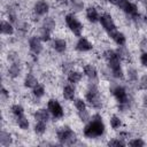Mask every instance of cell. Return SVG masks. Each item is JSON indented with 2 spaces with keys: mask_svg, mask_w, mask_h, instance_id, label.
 <instances>
[{
  "mask_svg": "<svg viewBox=\"0 0 147 147\" xmlns=\"http://www.w3.org/2000/svg\"><path fill=\"white\" fill-rule=\"evenodd\" d=\"M86 17L92 23H95L96 21H99V14H98L96 9L93 8V7H88L86 9Z\"/></svg>",
  "mask_w": 147,
  "mask_h": 147,
  "instance_id": "cell-14",
  "label": "cell"
},
{
  "mask_svg": "<svg viewBox=\"0 0 147 147\" xmlns=\"http://www.w3.org/2000/svg\"><path fill=\"white\" fill-rule=\"evenodd\" d=\"M109 36L114 39V41L118 45V46H123L125 44V36L122 33V32H118V31H113V32H109Z\"/></svg>",
  "mask_w": 147,
  "mask_h": 147,
  "instance_id": "cell-13",
  "label": "cell"
},
{
  "mask_svg": "<svg viewBox=\"0 0 147 147\" xmlns=\"http://www.w3.org/2000/svg\"><path fill=\"white\" fill-rule=\"evenodd\" d=\"M34 131L37 134H42L46 131V124L42 121H37L36 125H34Z\"/></svg>",
  "mask_w": 147,
  "mask_h": 147,
  "instance_id": "cell-27",
  "label": "cell"
},
{
  "mask_svg": "<svg viewBox=\"0 0 147 147\" xmlns=\"http://www.w3.org/2000/svg\"><path fill=\"white\" fill-rule=\"evenodd\" d=\"M146 13H147V7H146Z\"/></svg>",
  "mask_w": 147,
  "mask_h": 147,
  "instance_id": "cell-44",
  "label": "cell"
},
{
  "mask_svg": "<svg viewBox=\"0 0 147 147\" xmlns=\"http://www.w3.org/2000/svg\"><path fill=\"white\" fill-rule=\"evenodd\" d=\"M48 110L55 118H61L63 116V109H62V107L57 100L51 99L48 101Z\"/></svg>",
  "mask_w": 147,
  "mask_h": 147,
  "instance_id": "cell-6",
  "label": "cell"
},
{
  "mask_svg": "<svg viewBox=\"0 0 147 147\" xmlns=\"http://www.w3.org/2000/svg\"><path fill=\"white\" fill-rule=\"evenodd\" d=\"M103 132H105V125H103L101 116L98 114L92 116L91 122L84 129V136L87 138L100 137L101 134H103Z\"/></svg>",
  "mask_w": 147,
  "mask_h": 147,
  "instance_id": "cell-1",
  "label": "cell"
},
{
  "mask_svg": "<svg viewBox=\"0 0 147 147\" xmlns=\"http://www.w3.org/2000/svg\"><path fill=\"white\" fill-rule=\"evenodd\" d=\"M139 1H144V0H139Z\"/></svg>",
  "mask_w": 147,
  "mask_h": 147,
  "instance_id": "cell-45",
  "label": "cell"
},
{
  "mask_svg": "<svg viewBox=\"0 0 147 147\" xmlns=\"http://www.w3.org/2000/svg\"><path fill=\"white\" fill-rule=\"evenodd\" d=\"M65 23H67L68 28L74 32V34H76V36H78V37L82 34L83 25H82V23H80L74 15L68 14V15L65 16Z\"/></svg>",
  "mask_w": 147,
  "mask_h": 147,
  "instance_id": "cell-5",
  "label": "cell"
},
{
  "mask_svg": "<svg viewBox=\"0 0 147 147\" xmlns=\"http://www.w3.org/2000/svg\"><path fill=\"white\" fill-rule=\"evenodd\" d=\"M108 146H125V142H123L119 139H114L108 142Z\"/></svg>",
  "mask_w": 147,
  "mask_h": 147,
  "instance_id": "cell-36",
  "label": "cell"
},
{
  "mask_svg": "<svg viewBox=\"0 0 147 147\" xmlns=\"http://www.w3.org/2000/svg\"><path fill=\"white\" fill-rule=\"evenodd\" d=\"M0 29H1V32H2L3 34H13V33H14V28H13V25H11L9 22H6V21H2V22H1Z\"/></svg>",
  "mask_w": 147,
  "mask_h": 147,
  "instance_id": "cell-17",
  "label": "cell"
},
{
  "mask_svg": "<svg viewBox=\"0 0 147 147\" xmlns=\"http://www.w3.org/2000/svg\"><path fill=\"white\" fill-rule=\"evenodd\" d=\"M48 3L46 2V1H44V0H39V1H37L36 2V5H34V13L37 14V15H44V14H46L47 11H48Z\"/></svg>",
  "mask_w": 147,
  "mask_h": 147,
  "instance_id": "cell-10",
  "label": "cell"
},
{
  "mask_svg": "<svg viewBox=\"0 0 147 147\" xmlns=\"http://www.w3.org/2000/svg\"><path fill=\"white\" fill-rule=\"evenodd\" d=\"M84 74H85L88 78H91V79H95V78H96V76H98L96 69H95L93 65H91V64H88V65H85V67H84Z\"/></svg>",
  "mask_w": 147,
  "mask_h": 147,
  "instance_id": "cell-16",
  "label": "cell"
},
{
  "mask_svg": "<svg viewBox=\"0 0 147 147\" xmlns=\"http://www.w3.org/2000/svg\"><path fill=\"white\" fill-rule=\"evenodd\" d=\"M20 72H21V68H20V64H18V63H13V64L9 67V69H8V75H9L11 78L17 77V76L20 75Z\"/></svg>",
  "mask_w": 147,
  "mask_h": 147,
  "instance_id": "cell-21",
  "label": "cell"
},
{
  "mask_svg": "<svg viewBox=\"0 0 147 147\" xmlns=\"http://www.w3.org/2000/svg\"><path fill=\"white\" fill-rule=\"evenodd\" d=\"M140 88H144V90H147V75H144L140 79V85H139Z\"/></svg>",
  "mask_w": 147,
  "mask_h": 147,
  "instance_id": "cell-38",
  "label": "cell"
},
{
  "mask_svg": "<svg viewBox=\"0 0 147 147\" xmlns=\"http://www.w3.org/2000/svg\"><path fill=\"white\" fill-rule=\"evenodd\" d=\"M140 61H141V63H142V65H145V67H147V52H145V53H142V54H141V57H140Z\"/></svg>",
  "mask_w": 147,
  "mask_h": 147,
  "instance_id": "cell-40",
  "label": "cell"
},
{
  "mask_svg": "<svg viewBox=\"0 0 147 147\" xmlns=\"http://www.w3.org/2000/svg\"><path fill=\"white\" fill-rule=\"evenodd\" d=\"M40 39L44 40V41L49 40V39H51V31H48V30H46V29L42 28L41 33H40Z\"/></svg>",
  "mask_w": 147,
  "mask_h": 147,
  "instance_id": "cell-34",
  "label": "cell"
},
{
  "mask_svg": "<svg viewBox=\"0 0 147 147\" xmlns=\"http://www.w3.org/2000/svg\"><path fill=\"white\" fill-rule=\"evenodd\" d=\"M130 146H132V147H141V146H144L145 145V142L141 140V139H134V140H132V141H130V144H129Z\"/></svg>",
  "mask_w": 147,
  "mask_h": 147,
  "instance_id": "cell-35",
  "label": "cell"
},
{
  "mask_svg": "<svg viewBox=\"0 0 147 147\" xmlns=\"http://www.w3.org/2000/svg\"><path fill=\"white\" fill-rule=\"evenodd\" d=\"M34 118L37 121H42V122H47L48 118H49V115L47 113V110L45 109H39L34 113Z\"/></svg>",
  "mask_w": 147,
  "mask_h": 147,
  "instance_id": "cell-18",
  "label": "cell"
},
{
  "mask_svg": "<svg viewBox=\"0 0 147 147\" xmlns=\"http://www.w3.org/2000/svg\"><path fill=\"white\" fill-rule=\"evenodd\" d=\"M57 139L62 145H74L77 141L76 133L69 126H62L57 130Z\"/></svg>",
  "mask_w": 147,
  "mask_h": 147,
  "instance_id": "cell-3",
  "label": "cell"
},
{
  "mask_svg": "<svg viewBox=\"0 0 147 147\" xmlns=\"http://www.w3.org/2000/svg\"><path fill=\"white\" fill-rule=\"evenodd\" d=\"M140 46H141V48H142V49H147V39H144V40L141 41Z\"/></svg>",
  "mask_w": 147,
  "mask_h": 147,
  "instance_id": "cell-42",
  "label": "cell"
},
{
  "mask_svg": "<svg viewBox=\"0 0 147 147\" xmlns=\"http://www.w3.org/2000/svg\"><path fill=\"white\" fill-rule=\"evenodd\" d=\"M86 100L87 102L93 107V108H96V109H100L102 107V102H101V99H100V94H99V91L96 88L95 85H91L86 92Z\"/></svg>",
  "mask_w": 147,
  "mask_h": 147,
  "instance_id": "cell-4",
  "label": "cell"
},
{
  "mask_svg": "<svg viewBox=\"0 0 147 147\" xmlns=\"http://www.w3.org/2000/svg\"><path fill=\"white\" fill-rule=\"evenodd\" d=\"M8 60H10L13 63H18V55L16 53L11 52L8 54Z\"/></svg>",
  "mask_w": 147,
  "mask_h": 147,
  "instance_id": "cell-37",
  "label": "cell"
},
{
  "mask_svg": "<svg viewBox=\"0 0 147 147\" xmlns=\"http://www.w3.org/2000/svg\"><path fill=\"white\" fill-rule=\"evenodd\" d=\"M42 28L46 29V30H48V31H52V30L55 28V22H54V20H53L52 17L45 18L44 24H42Z\"/></svg>",
  "mask_w": 147,
  "mask_h": 147,
  "instance_id": "cell-25",
  "label": "cell"
},
{
  "mask_svg": "<svg viewBox=\"0 0 147 147\" xmlns=\"http://www.w3.org/2000/svg\"><path fill=\"white\" fill-rule=\"evenodd\" d=\"M70 68H71V64H70V63H63V65H62V69H63V71H65V72H70V71H71Z\"/></svg>",
  "mask_w": 147,
  "mask_h": 147,
  "instance_id": "cell-41",
  "label": "cell"
},
{
  "mask_svg": "<svg viewBox=\"0 0 147 147\" xmlns=\"http://www.w3.org/2000/svg\"><path fill=\"white\" fill-rule=\"evenodd\" d=\"M80 78H82V74L78 72V71H72L71 70L68 74V80L70 83H78L80 80Z\"/></svg>",
  "mask_w": 147,
  "mask_h": 147,
  "instance_id": "cell-23",
  "label": "cell"
},
{
  "mask_svg": "<svg viewBox=\"0 0 147 147\" xmlns=\"http://www.w3.org/2000/svg\"><path fill=\"white\" fill-rule=\"evenodd\" d=\"M113 94H114V96L116 98V100L118 101V103H124V102L127 100L126 91H125V88L122 87V86H116V87L113 90Z\"/></svg>",
  "mask_w": 147,
  "mask_h": 147,
  "instance_id": "cell-8",
  "label": "cell"
},
{
  "mask_svg": "<svg viewBox=\"0 0 147 147\" xmlns=\"http://www.w3.org/2000/svg\"><path fill=\"white\" fill-rule=\"evenodd\" d=\"M127 15H130V16H132V18H137L138 16H139V14H138V10H137V6L134 5V3H132V2H126L125 3V6L122 8Z\"/></svg>",
  "mask_w": 147,
  "mask_h": 147,
  "instance_id": "cell-11",
  "label": "cell"
},
{
  "mask_svg": "<svg viewBox=\"0 0 147 147\" xmlns=\"http://www.w3.org/2000/svg\"><path fill=\"white\" fill-rule=\"evenodd\" d=\"M105 55V59L108 61V64H109V68L111 69V72L114 75V77L116 78H123V71H122V68H121V64H119V57L117 55V53L115 51H111V49H108L103 53Z\"/></svg>",
  "mask_w": 147,
  "mask_h": 147,
  "instance_id": "cell-2",
  "label": "cell"
},
{
  "mask_svg": "<svg viewBox=\"0 0 147 147\" xmlns=\"http://www.w3.org/2000/svg\"><path fill=\"white\" fill-rule=\"evenodd\" d=\"M17 119V124H18V126L21 127V129H23V130H26L28 127H29V121L26 119V117L24 116V115H21V116H17L16 117Z\"/></svg>",
  "mask_w": 147,
  "mask_h": 147,
  "instance_id": "cell-24",
  "label": "cell"
},
{
  "mask_svg": "<svg viewBox=\"0 0 147 147\" xmlns=\"http://www.w3.org/2000/svg\"><path fill=\"white\" fill-rule=\"evenodd\" d=\"M74 95H75V88L72 86H70V85L64 86V88H63V96L67 100H72Z\"/></svg>",
  "mask_w": 147,
  "mask_h": 147,
  "instance_id": "cell-22",
  "label": "cell"
},
{
  "mask_svg": "<svg viewBox=\"0 0 147 147\" xmlns=\"http://www.w3.org/2000/svg\"><path fill=\"white\" fill-rule=\"evenodd\" d=\"M127 74H129V79L131 80H137V72L134 69H129L127 70Z\"/></svg>",
  "mask_w": 147,
  "mask_h": 147,
  "instance_id": "cell-39",
  "label": "cell"
},
{
  "mask_svg": "<svg viewBox=\"0 0 147 147\" xmlns=\"http://www.w3.org/2000/svg\"><path fill=\"white\" fill-rule=\"evenodd\" d=\"M29 45H30V49L33 54H39L41 51H42V45L40 42V39L37 38V37H32L30 40H29Z\"/></svg>",
  "mask_w": 147,
  "mask_h": 147,
  "instance_id": "cell-9",
  "label": "cell"
},
{
  "mask_svg": "<svg viewBox=\"0 0 147 147\" xmlns=\"http://www.w3.org/2000/svg\"><path fill=\"white\" fill-rule=\"evenodd\" d=\"M78 116H79L80 121H83V122H87L90 119V114L86 109H84L82 111H78Z\"/></svg>",
  "mask_w": 147,
  "mask_h": 147,
  "instance_id": "cell-32",
  "label": "cell"
},
{
  "mask_svg": "<svg viewBox=\"0 0 147 147\" xmlns=\"http://www.w3.org/2000/svg\"><path fill=\"white\" fill-rule=\"evenodd\" d=\"M11 113L17 117V116H21V115L24 114V109H23V107L20 106V105H14V106L11 107Z\"/></svg>",
  "mask_w": 147,
  "mask_h": 147,
  "instance_id": "cell-29",
  "label": "cell"
},
{
  "mask_svg": "<svg viewBox=\"0 0 147 147\" xmlns=\"http://www.w3.org/2000/svg\"><path fill=\"white\" fill-rule=\"evenodd\" d=\"M76 48L80 52H87L92 49V44L86 38H79V40L76 44Z\"/></svg>",
  "mask_w": 147,
  "mask_h": 147,
  "instance_id": "cell-12",
  "label": "cell"
},
{
  "mask_svg": "<svg viewBox=\"0 0 147 147\" xmlns=\"http://www.w3.org/2000/svg\"><path fill=\"white\" fill-rule=\"evenodd\" d=\"M116 53H117V55H118L119 59H123V60H125V61H127V60L130 59V53H129V51H127L126 48H124V47H119Z\"/></svg>",
  "mask_w": 147,
  "mask_h": 147,
  "instance_id": "cell-26",
  "label": "cell"
},
{
  "mask_svg": "<svg viewBox=\"0 0 147 147\" xmlns=\"http://www.w3.org/2000/svg\"><path fill=\"white\" fill-rule=\"evenodd\" d=\"M70 5L75 10H80L83 8V2L80 0H70Z\"/></svg>",
  "mask_w": 147,
  "mask_h": 147,
  "instance_id": "cell-33",
  "label": "cell"
},
{
  "mask_svg": "<svg viewBox=\"0 0 147 147\" xmlns=\"http://www.w3.org/2000/svg\"><path fill=\"white\" fill-rule=\"evenodd\" d=\"M33 95L34 96H37V98H40V96H42L44 95V93H45V90H44V86L42 85H40V84H37L34 87H33Z\"/></svg>",
  "mask_w": 147,
  "mask_h": 147,
  "instance_id": "cell-28",
  "label": "cell"
},
{
  "mask_svg": "<svg viewBox=\"0 0 147 147\" xmlns=\"http://www.w3.org/2000/svg\"><path fill=\"white\" fill-rule=\"evenodd\" d=\"M37 84H38L37 78H36L33 75L28 74L26 77H25V79H24V85H25V87H32V88H33Z\"/></svg>",
  "mask_w": 147,
  "mask_h": 147,
  "instance_id": "cell-19",
  "label": "cell"
},
{
  "mask_svg": "<svg viewBox=\"0 0 147 147\" xmlns=\"http://www.w3.org/2000/svg\"><path fill=\"white\" fill-rule=\"evenodd\" d=\"M99 20H100V22H101L103 29H105L106 31H108V33L116 30V25H115V23H114L111 16H110L109 14H103V15H101V17H100Z\"/></svg>",
  "mask_w": 147,
  "mask_h": 147,
  "instance_id": "cell-7",
  "label": "cell"
},
{
  "mask_svg": "<svg viewBox=\"0 0 147 147\" xmlns=\"http://www.w3.org/2000/svg\"><path fill=\"white\" fill-rule=\"evenodd\" d=\"M121 125H122V122H121V119L117 116H113L110 118V126L113 129H118Z\"/></svg>",
  "mask_w": 147,
  "mask_h": 147,
  "instance_id": "cell-30",
  "label": "cell"
},
{
  "mask_svg": "<svg viewBox=\"0 0 147 147\" xmlns=\"http://www.w3.org/2000/svg\"><path fill=\"white\" fill-rule=\"evenodd\" d=\"M53 48L59 53H63L67 48V42L63 39H55L53 41Z\"/></svg>",
  "mask_w": 147,
  "mask_h": 147,
  "instance_id": "cell-15",
  "label": "cell"
},
{
  "mask_svg": "<svg viewBox=\"0 0 147 147\" xmlns=\"http://www.w3.org/2000/svg\"><path fill=\"white\" fill-rule=\"evenodd\" d=\"M75 107L77 108V110H78V111H82V110L86 109L85 102H84L82 99H77V100H75Z\"/></svg>",
  "mask_w": 147,
  "mask_h": 147,
  "instance_id": "cell-31",
  "label": "cell"
},
{
  "mask_svg": "<svg viewBox=\"0 0 147 147\" xmlns=\"http://www.w3.org/2000/svg\"><path fill=\"white\" fill-rule=\"evenodd\" d=\"M0 144L2 146H9L11 144V136L8 132L1 131V133H0Z\"/></svg>",
  "mask_w": 147,
  "mask_h": 147,
  "instance_id": "cell-20",
  "label": "cell"
},
{
  "mask_svg": "<svg viewBox=\"0 0 147 147\" xmlns=\"http://www.w3.org/2000/svg\"><path fill=\"white\" fill-rule=\"evenodd\" d=\"M1 94H2L3 96H6V98H7L8 95H9V94H8V92H7V91H6V90H5L3 87H2V90H1Z\"/></svg>",
  "mask_w": 147,
  "mask_h": 147,
  "instance_id": "cell-43",
  "label": "cell"
}]
</instances>
